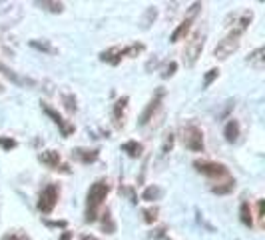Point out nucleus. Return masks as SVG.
<instances>
[{
    "mask_svg": "<svg viewBox=\"0 0 265 240\" xmlns=\"http://www.w3.org/2000/svg\"><path fill=\"white\" fill-rule=\"evenodd\" d=\"M46 224L48 226H62L64 228L66 226V220H46Z\"/></svg>",
    "mask_w": 265,
    "mask_h": 240,
    "instance_id": "obj_40",
    "label": "nucleus"
},
{
    "mask_svg": "<svg viewBox=\"0 0 265 240\" xmlns=\"http://www.w3.org/2000/svg\"><path fill=\"white\" fill-rule=\"evenodd\" d=\"M108 192H110V182L106 178H100L90 186L86 194V222H94L98 218V210L106 200V196H108Z\"/></svg>",
    "mask_w": 265,
    "mask_h": 240,
    "instance_id": "obj_1",
    "label": "nucleus"
},
{
    "mask_svg": "<svg viewBox=\"0 0 265 240\" xmlns=\"http://www.w3.org/2000/svg\"><path fill=\"white\" fill-rule=\"evenodd\" d=\"M233 188H235V178H231V176L222 178L211 184V192L214 194H229V192H233Z\"/></svg>",
    "mask_w": 265,
    "mask_h": 240,
    "instance_id": "obj_16",
    "label": "nucleus"
},
{
    "mask_svg": "<svg viewBox=\"0 0 265 240\" xmlns=\"http://www.w3.org/2000/svg\"><path fill=\"white\" fill-rule=\"evenodd\" d=\"M70 236H72L70 232H64V234H62V240H70Z\"/></svg>",
    "mask_w": 265,
    "mask_h": 240,
    "instance_id": "obj_41",
    "label": "nucleus"
},
{
    "mask_svg": "<svg viewBox=\"0 0 265 240\" xmlns=\"http://www.w3.org/2000/svg\"><path fill=\"white\" fill-rule=\"evenodd\" d=\"M174 142H176V134H174V132H168V134H166V138H164V144H162V150H160V154H162V156H168V154L172 152Z\"/></svg>",
    "mask_w": 265,
    "mask_h": 240,
    "instance_id": "obj_29",
    "label": "nucleus"
},
{
    "mask_svg": "<svg viewBox=\"0 0 265 240\" xmlns=\"http://www.w3.org/2000/svg\"><path fill=\"white\" fill-rule=\"evenodd\" d=\"M193 166H195L197 172H201V174H205V176H209V178H218V180H222V178H227V176H229V170H227L224 164H220V162L195 160Z\"/></svg>",
    "mask_w": 265,
    "mask_h": 240,
    "instance_id": "obj_6",
    "label": "nucleus"
},
{
    "mask_svg": "<svg viewBox=\"0 0 265 240\" xmlns=\"http://www.w3.org/2000/svg\"><path fill=\"white\" fill-rule=\"evenodd\" d=\"M72 156L82 164H92L98 160L100 150L98 148H76V150H72Z\"/></svg>",
    "mask_w": 265,
    "mask_h": 240,
    "instance_id": "obj_14",
    "label": "nucleus"
},
{
    "mask_svg": "<svg viewBox=\"0 0 265 240\" xmlns=\"http://www.w3.org/2000/svg\"><path fill=\"white\" fill-rule=\"evenodd\" d=\"M102 230H104L106 234H114V232H116V222H114V218H112L110 208H106V212L102 214Z\"/></svg>",
    "mask_w": 265,
    "mask_h": 240,
    "instance_id": "obj_25",
    "label": "nucleus"
},
{
    "mask_svg": "<svg viewBox=\"0 0 265 240\" xmlns=\"http://www.w3.org/2000/svg\"><path fill=\"white\" fill-rule=\"evenodd\" d=\"M191 24H193V18H184V22L182 24H178V28L170 34V42H180L182 38H186V34L189 32V28H191Z\"/></svg>",
    "mask_w": 265,
    "mask_h": 240,
    "instance_id": "obj_18",
    "label": "nucleus"
},
{
    "mask_svg": "<svg viewBox=\"0 0 265 240\" xmlns=\"http://www.w3.org/2000/svg\"><path fill=\"white\" fill-rule=\"evenodd\" d=\"M197 222H199V224H203V226H205V228H207V230H209V232H214V230H216V228H214V226H211V224H209V222H207V220H205V218H203V214H201V212H199V210H197Z\"/></svg>",
    "mask_w": 265,
    "mask_h": 240,
    "instance_id": "obj_39",
    "label": "nucleus"
},
{
    "mask_svg": "<svg viewBox=\"0 0 265 240\" xmlns=\"http://www.w3.org/2000/svg\"><path fill=\"white\" fill-rule=\"evenodd\" d=\"M0 72H2L6 78H10L14 84H20V86H36V82L32 78H24V76H18L10 66H6L4 62H0Z\"/></svg>",
    "mask_w": 265,
    "mask_h": 240,
    "instance_id": "obj_15",
    "label": "nucleus"
},
{
    "mask_svg": "<svg viewBox=\"0 0 265 240\" xmlns=\"http://www.w3.org/2000/svg\"><path fill=\"white\" fill-rule=\"evenodd\" d=\"M150 236H151L153 240H172V238H170V232H168V226H157V228H153V230L150 232Z\"/></svg>",
    "mask_w": 265,
    "mask_h": 240,
    "instance_id": "obj_30",
    "label": "nucleus"
},
{
    "mask_svg": "<svg viewBox=\"0 0 265 240\" xmlns=\"http://www.w3.org/2000/svg\"><path fill=\"white\" fill-rule=\"evenodd\" d=\"M218 76H220V70H218V68H209V70L205 72V76H203V88H209L211 82L218 80Z\"/></svg>",
    "mask_w": 265,
    "mask_h": 240,
    "instance_id": "obj_32",
    "label": "nucleus"
},
{
    "mask_svg": "<svg viewBox=\"0 0 265 240\" xmlns=\"http://www.w3.org/2000/svg\"><path fill=\"white\" fill-rule=\"evenodd\" d=\"M162 98H164V88H157L155 96L148 102V106L144 108V112H142L140 118H138V124H140V126H146L150 120H153V116L157 114V110L162 108Z\"/></svg>",
    "mask_w": 265,
    "mask_h": 240,
    "instance_id": "obj_8",
    "label": "nucleus"
},
{
    "mask_svg": "<svg viewBox=\"0 0 265 240\" xmlns=\"http://www.w3.org/2000/svg\"><path fill=\"white\" fill-rule=\"evenodd\" d=\"M2 240H30V236L24 230H10L2 236Z\"/></svg>",
    "mask_w": 265,
    "mask_h": 240,
    "instance_id": "obj_31",
    "label": "nucleus"
},
{
    "mask_svg": "<svg viewBox=\"0 0 265 240\" xmlns=\"http://www.w3.org/2000/svg\"><path fill=\"white\" fill-rule=\"evenodd\" d=\"M4 92V86H2V82H0V94H2Z\"/></svg>",
    "mask_w": 265,
    "mask_h": 240,
    "instance_id": "obj_42",
    "label": "nucleus"
},
{
    "mask_svg": "<svg viewBox=\"0 0 265 240\" xmlns=\"http://www.w3.org/2000/svg\"><path fill=\"white\" fill-rule=\"evenodd\" d=\"M263 54H265V48L263 46L255 48V50L247 56V64L253 66L255 70H263Z\"/></svg>",
    "mask_w": 265,
    "mask_h": 240,
    "instance_id": "obj_23",
    "label": "nucleus"
},
{
    "mask_svg": "<svg viewBox=\"0 0 265 240\" xmlns=\"http://www.w3.org/2000/svg\"><path fill=\"white\" fill-rule=\"evenodd\" d=\"M128 102H130L128 96H122V98L116 100V104H114V108H112V118H114V124H116V126H124V118H126V110H128Z\"/></svg>",
    "mask_w": 265,
    "mask_h": 240,
    "instance_id": "obj_12",
    "label": "nucleus"
},
{
    "mask_svg": "<svg viewBox=\"0 0 265 240\" xmlns=\"http://www.w3.org/2000/svg\"><path fill=\"white\" fill-rule=\"evenodd\" d=\"M239 218L245 226H249V228L253 226V212H251V206H249L247 200H243L241 206H239Z\"/></svg>",
    "mask_w": 265,
    "mask_h": 240,
    "instance_id": "obj_26",
    "label": "nucleus"
},
{
    "mask_svg": "<svg viewBox=\"0 0 265 240\" xmlns=\"http://www.w3.org/2000/svg\"><path fill=\"white\" fill-rule=\"evenodd\" d=\"M162 196H164V188L157 186V184H150L142 192V200H146V202H155V200H160Z\"/></svg>",
    "mask_w": 265,
    "mask_h": 240,
    "instance_id": "obj_19",
    "label": "nucleus"
},
{
    "mask_svg": "<svg viewBox=\"0 0 265 240\" xmlns=\"http://www.w3.org/2000/svg\"><path fill=\"white\" fill-rule=\"evenodd\" d=\"M205 36L207 32L205 30H195L188 40H186V46L182 50V60L186 66H195V62L199 60L201 56V50H203V44H205Z\"/></svg>",
    "mask_w": 265,
    "mask_h": 240,
    "instance_id": "obj_2",
    "label": "nucleus"
},
{
    "mask_svg": "<svg viewBox=\"0 0 265 240\" xmlns=\"http://www.w3.org/2000/svg\"><path fill=\"white\" fill-rule=\"evenodd\" d=\"M157 212H160V210H157L155 206L153 208H146L142 214H144V222H148V224H153L155 222V218H157Z\"/></svg>",
    "mask_w": 265,
    "mask_h": 240,
    "instance_id": "obj_33",
    "label": "nucleus"
},
{
    "mask_svg": "<svg viewBox=\"0 0 265 240\" xmlns=\"http://www.w3.org/2000/svg\"><path fill=\"white\" fill-rule=\"evenodd\" d=\"M122 58H124V48H120V46H112V48H108V50H104L100 54L102 62H108L112 66H118L122 62Z\"/></svg>",
    "mask_w": 265,
    "mask_h": 240,
    "instance_id": "obj_13",
    "label": "nucleus"
},
{
    "mask_svg": "<svg viewBox=\"0 0 265 240\" xmlns=\"http://www.w3.org/2000/svg\"><path fill=\"white\" fill-rule=\"evenodd\" d=\"M92 240H96V238H92Z\"/></svg>",
    "mask_w": 265,
    "mask_h": 240,
    "instance_id": "obj_43",
    "label": "nucleus"
},
{
    "mask_svg": "<svg viewBox=\"0 0 265 240\" xmlns=\"http://www.w3.org/2000/svg\"><path fill=\"white\" fill-rule=\"evenodd\" d=\"M42 110H44V112L52 118V122H54V124L60 128V132H62V136H64V138H68V136L74 132V124H72V122H68V120H64V118H62V116L54 110V108H50L48 104H42Z\"/></svg>",
    "mask_w": 265,
    "mask_h": 240,
    "instance_id": "obj_10",
    "label": "nucleus"
},
{
    "mask_svg": "<svg viewBox=\"0 0 265 240\" xmlns=\"http://www.w3.org/2000/svg\"><path fill=\"white\" fill-rule=\"evenodd\" d=\"M227 18H229V20L233 18V22H235V24H231L233 30L239 32V34H243V32L247 30V26L251 24V20H253V12H251V10H241L239 14H229Z\"/></svg>",
    "mask_w": 265,
    "mask_h": 240,
    "instance_id": "obj_11",
    "label": "nucleus"
},
{
    "mask_svg": "<svg viewBox=\"0 0 265 240\" xmlns=\"http://www.w3.org/2000/svg\"><path fill=\"white\" fill-rule=\"evenodd\" d=\"M180 136H182V144L191 150V152H203L205 148V144H203V130L195 124V122H186L182 124L180 128Z\"/></svg>",
    "mask_w": 265,
    "mask_h": 240,
    "instance_id": "obj_3",
    "label": "nucleus"
},
{
    "mask_svg": "<svg viewBox=\"0 0 265 240\" xmlns=\"http://www.w3.org/2000/svg\"><path fill=\"white\" fill-rule=\"evenodd\" d=\"M239 132H241V126H239V122L233 120V118H231V120L226 124V128H224V136H226L227 142H237Z\"/></svg>",
    "mask_w": 265,
    "mask_h": 240,
    "instance_id": "obj_21",
    "label": "nucleus"
},
{
    "mask_svg": "<svg viewBox=\"0 0 265 240\" xmlns=\"http://www.w3.org/2000/svg\"><path fill=\"white\" fill-rule=\"evenodd\" d=\"M22 20V6L20 4H10L0 10V32H4L12 26H16Z\"/></svg>",
    "mask_w": 265,
    "mask_h": 240,
    "instance_id": "obj_7",
    "label": "nucleus"
},
{
    "mask_svg": "<svg viewBox=\"0 0 265 240\" xmlns=\"http://www.w3.org/2000/svg\"><path fill=\"white\" fill-rule=\"evenodd\" d=\"M34 50H38V52H44V54H58V48L52 44L50 40H46V38H34V40H30L28 42Z\"/></svg>",
    "mask_w": 265,
    "mask_h": 240,
    "instance_id": "obj_17",
    "label": "nucleus"
},
{
    "mask_svg": "<svg viewBox=\"0 0 265 240\" xmlns=\"http://www.w3.org/2000/svg\"><path fill=\"white\" fill-rule=\"evenodd\" d=\"M155 18H157V8H155V6H148L146 12H144L142 18H140V26H142V30H148V28L155 22Z\"/></svg>",
    "mask_w": 265,
    "mask_h": 240,
    "instance_id": "obj_24",
    "label": "nucleus"
},
{
    "mask_svg": "<svg viewBox=\"0 0 265 240\" xmlns=\"http://www.w3.org/2000/svg\"><path fill=\"white\" fill-rule=\"evenodd\" d=\"M157 64H160V58H157V56L150 58V60L146 62V72H151L153 68H157Z\"/></svg>",
    "mask_w": 265,
    "mask_h": 240,
    "instance_id": "obj_38",
    "label": "nucleus"
},
{
    "mask_svg": "<svg viewBox=\"0 0 265 240\" xmlns=\"http://www.w3.org/2000/svg\"><path fill=\"white\" fill-rule=\"evenodd\" d=\"M239 44H241V34L235 32V30H231L227 36H224V38L218 42V46L214 48V56H216L218 60H226V58H229V56L237 50Z\"/></svg>",
    "mask_w": 265,
    "mask_h": 240,
    "instance_id": "obj_4",
    "label": "nucleus"
},
{
    "mask_svg": "<svg viewBox=\"0 0 265 240\" xmlns=\"http://www.w3.org/2000/svg\"><path fill=\"white\" fill-rule=\"evenodd\" d=\"M34 6L46 10V12H52V14H60L64 12V2H50V0H36Z\"/></svg>",
    "mask_w": 265,
    "mask_h": 240,
    "instance_id": "obj_22",
    "label": "nucleus"
},
{
    "mask_svg": "<svg viewBox=\"0 0 265 240\" xmlns=\"http://www.w3.org/2000/svg\"><path fill=\"white\" fill-rule=\"evenodd\" d=\"M62 104H64V108H66V112H70V114H74L76 110H78V100H76V96L72 94V92H62Z\"/></svg>",
    "mask_w": 265,
    "mask_h": 240,
    "instance_id": "obj_27",
    "label": "nucleus"
},
{
    "mask_svg": "<svg viewBox=\"0 0 265 240\" xmlns=\"http://www.w3.org/2000/svg\"><path fill=\"white\" fill-rule=\"evenodd\" d=\"M257 224H259V228H263V224H265V216H263V200H257Z\"/></svg>",
    "mask_w": 265,
    "mask_h": 240,
    "instance_id": "obj_35",
    "label": "nucleus"
},
{
    "mask_svg": "<svg viewBox=\"0 0 265 240\" xmlns=\"http://www.w3.org/2000/svg\"><path fill=\"white\" fill-rule=\"evenodd\" d=\"M0 146H2L4 150H12L18 146V142L14 138H8V136H0Z\"/></svg>",
    "mask_w": 265,
    "mask_h": 240,
    "instance_id": "obj_34",
    "label": "nucleus"
},
{
    "mask_svg": "<svg viewBox=\"0 0 265 240\" xmlns=\"http://www.w3.org/2000/svg\"><path fill=\"white\" fill-rule=\"evenodd\" d=\"M176 68H178V62H170L168 66H166V72H162V78H170V76H174L176 74Z\"/></svg>",
    "mask_w": 265,
    "mask_h": 240,
    "instance_id": "obj_36",
    "label": "nucleus"
},
{
    "mask_svg": "<svg viewBox=\"0 0 265 240\" xmlns=\"http://www.w3.org/2000/svg\"><path fill=\"white\" fill-rule=\"evenodd\" d=\"M144 44L142 42H134V44H130V46H126L124 48V56H128V58H136L140 52H144Z\"/></svg>",
    "mask_w": 265,
    "mask_h": 240,
    "instance_id": "obj_28",
    "label": "nucleus"
},
{
    "mask_svg": "<svg viewBox=\"0 0 265 240\" xmlns=\"http://www.w3.org/2000/svg\"><path fill=\"white\" fill-rule=\"evenodd\" d=\"M120 190L124 192V194H128V198H130V202H132V204H138V196L134 194V190H132V188H128V186H122Z\"/></svg>",
    "mask_w": 265,
    "mask_h": 240,
    "instance_id": "obj_37",
    "label": "nucleus"
},
{
    "mask_svg": "<svg viewBox=\"0 0 265 240\" xmlns=\"http://www.w3.org/2000/svg\"><path fill=\"white\" fill-rule=\"evenodd\" d=\"M60 198V188L58 184H48L42 192H40V198H38V210L42 214H50L52 210L56 208Z\"/></svg>",
    "mask_w": 265,
    "mask_h": 240,
    "instance_id": "obj_5",
    "label": "nucleus"
},
{
    "mask_svg": "<svg viewBox=\"0 0 265 240\" xmlns=\"http://www.w3.org/2000/svg\"><path fill=\"white\" fill-rule=\"evenodd\" d=\"M122 152H126L130 158H140L142 152H144V146L138 140H128V142L122 144Z\"/></svg>",
    "mask_w": 265,
    "mask_h": 240,
    "instance_id": "obj_20",
    "label": "nucleus"
},
{
    "mask_svg": "<svg viewBox=\"0 0 265 240\" xmlns=\"http://www.w3.org/2000/svg\"><path fill=\"white\" fill-rule=\"evenodd\" d=\"M38 160H40L42 164H46L48 168H52V170H58V172L70 174L68 164L62 162L60 152H56V150H44V152H40V154H38Z\"/></svg>",
    "mask_w": 265,
    "mask_h": 240,
    "instance_id": "obj_9",
    "label": "nucleus"
}]
</instances>
